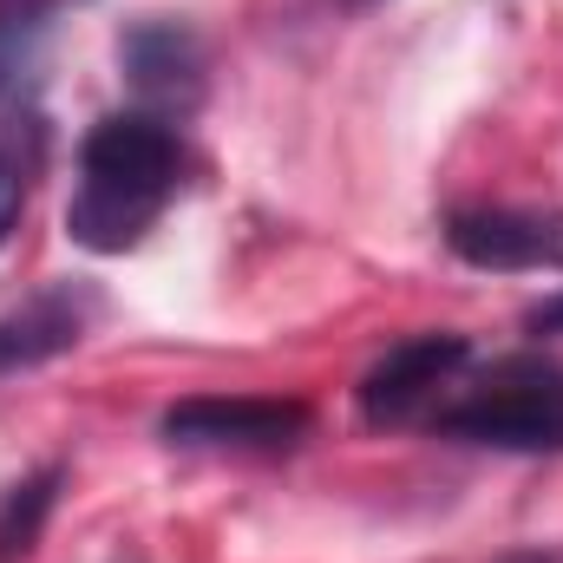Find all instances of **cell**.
Masks as SVG:
<instances>
[{
  "instance_id": "6da1fadb",
  "label": "cell",
  "mask_w": 563,
  "mask_h": 563,
  "mask_svg": "<svg viewBox=\"0 0 563 563\" xmlns=\"http://www.w3.org/2000/svg\"><path fill=\"white\" fill-rule=\"evenodd\" d=\"M184 144L157 112H112L79 144V190L66 203V236L92 256L139 250L144 230L177 197Z\"/></svg>"
},
{
  "instance_id": "7a4b0ae2",
  "label": "cell",
  "mask_w": 563,
  "mask_h": 563,
  "mask_svg": "<svg viewBox=\"0 0 563 563\" xmlns=\"http://www.w3.org/2000/svg\"><path fill=\"white\" fill-rule=\"evenodd\" d=\"M432 432L492 452H563V361L505 354L472 380H452L432 407Z\"/></svg>"
},
{
  "instance_id": "3957f363",
  "label": "cell",
  "mask_w": 563,
  "mask_h": 563,
  "mask_svg": "<svg viewBox=\"0 0 563 563\" xmlns=\"http://www.w3.org/2000/svg\"><path fill=\"white\" fill-rule=\"evenodd\" d=\"M472 367V341L465 334H413L400 347H387L367 374H361V420L367 426H407L432 413L445 400V387Z\"/></svg>"
},
{
  "instance_id": "277c9868",
  "label": "cell",
  "mask_w": 563,
  "mask_h": 563,
  "mask_svg": "<svg viewBox=\"0 0 563 563\" xmlns=\"http://www.w3.org/2000/svg\"><path fill=\"white\" fill-rule=\"evenodd\" d=\"M157 432L190 452H282L308 432V407L301 400H250V394H236V400L203 394V400L164 407Z\"/></svg>"
},
{
  "instance_id": "5b68a950",
  "label": "cell",
  "mask_w": 563,
  "mask_h": 563,
  "mask_svg": "<svg viewBox=\"0 0 563 563\" xmlns=\"http://www.w3.org/2000/svg\"><path fill=\"white\" fill-rule=\"evenodd\" d=\"M445 250L492 276H563V210H459L445 217Z\"/></svg>"
},
{
  "instance_id": "8992f818",
  "label": "cell",
  "mask_w": 563,
  "mask_h": 563,
  "mask_svg": "<svg viewBox=\"0 0 563 563\" xmlns=\"http://www.w3.org/2000/svg\"><path fill=\"white\" fill-rule=\"evenodd\" d=\"M119 73H125V86L151 112H170V106L184 112L203 92V40L184 20L144 13V20H132L119 33Z\"/></svg>"
},
{
  "instance_id": "52a82bcc",
  "label": "cell",
  "mask_w": 563,
  "mask_h": 563,
  "mask_svg": "<svg viewBox=\"0 0 563 563\" xmlns=\"http://www.w3.org/2000/svg\"><path fill=\"white\" fill-rule=\"evenodd\" d=\"M92 314H99V295L86 282H53V288L26 295L20 308H7L0 314V380L26 374L40 361H59L66 347H79Z\"/></svg>"
},
{
  "instance_id": "ba28073f",
  "label": "cell",
  "mask_w": 563,
  "mask_h": 563,
  "mask_svg": "<svg viewBox=\"0 0 563 563\" xmlns=\"http://www.w3.org/2000/svg\"><path fill=\"white\" fill-rule=\"evenodd\" d=\"M46 170V119L33 99H0V243L20 230L26 197Z\"/></svg>"
},
{
  "instance_id": "9c48e42d",
  "label": "cell",
  "mask_w": 563,
  "mask_h": 563,
  "mask_svg": "<svg viewBox=\"0 0 563 563\" xmlns=\"http://www.w3.org/2000/svg\"><path fill=\"white\" fill-rule=\"evenodd\" d=\"M59 465H40L33 478H20L7 498H0V563H20L33 544H40V525H46V511H53V498H59Z\"/></svg>"
},
{
  "instance_id": "30bf717a",
  "label": "cell",
  "mask_w": 563,
  "mask_h": 563,
  "mask_svg": "<svg viewBox=\"0 0 563 563\" xmlns=\"http://www.w3.org/2000/svg\"><path fill=\"white\" fill-rule=\"evenodd\" d=\"M525 328H531V334H563V295H551V301H538V308L525 314Z\"/></svg>"
}]
</instances>
